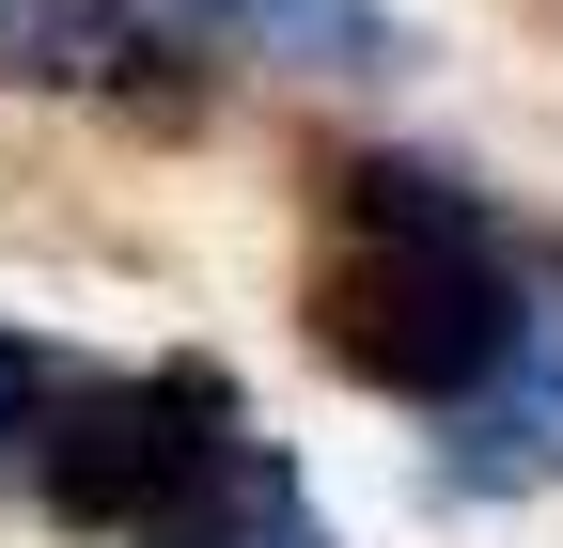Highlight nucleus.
Here are the masks:
<instances>
[{
  "label": "nucleus",
  "mask_w": 563,
  "mask_h": 548,
  "mask_svg": "<svg viewBox=\"0 0 563 548\" xmlns=\"http://www.w3.org/2000/svg\"><path fill=\"white\" fill-rule=\"evenodd\" d=\"M517 329H532V266L439 173H361L344 188V235L313 266V346L344 376H376L407 407H470L517 361Z\"/></svg>",
  "instance_id": "1"
},
{
  "label": "nucleus",
  "mask_w": 563,
  "mask_h": 548,
  "mask_svg": "<svg viewBox=\"0 0 563 548\" xmlns=\"http://www.w3.org/2000/svg\"><path fill=\"white\" fill-rule=\"evenodd\" d=\"M220 439H235V392L203 376V361H173V376H110V392H79V407H47V502L95 517V533H141Z\"/></svg>",
  "instance_id": "2"
},
{
  "label": "nucleus",
  "mask_w": 563,
  "mask_h": 548,
  "mask_svg": "<svg viewBox=\"0 0 563 548\" xmlns=\"http://www.w3.org/2000/svg\"><path fill=\"white\" fill-rule=\"evenodd\" d=\"M563 470V283H532L517 361L454 407V486H548Z\"/></svg>",
  "instance_id": "3"
},
{
  "label": "nucleus",
  "mask_w": 563,
  "mask_h": 548,
  "mask_svg": "<svg viewBox=\"0 0 563 548\" xmlns=\"http://www.w3.org/2000/svg\"><path fill=\"white\" fill-rule=\"evenodd\" d=\"M125 548H329V517L298 502V470H282L266 439H220V454H203Z\"/></svg>",
  "instance_id": "4"
},
{
  "label": "nucleus",
  "mask_w": 563,
  "mask_h": 548,
  "mask_svg": "<svg viewBox=\"0 0 563 548\" xmlns=\"http://www.w3.org/2000/svg\"><path fill=\"white\" fill-rule=\"evenodd\" d=\"M220 32H251V47H282V63H329V79H391L407 63V32L376 17V0H203Z\"/></svg>",
  "instance_id": "5"
},
{
  "label": "nucleus",
  "mask_w": 563,
  "mask_h": 548,
  "mask_svg": "<svg viewBox=\"0 0 563 548\" xmlns=\"http://www.w3.org/2000/svg\"><path fill=\"white\" fill-rule=\"evenodd\" d=\"M125 47V0H0V79H79Z\"/></svg>",
  "instance_id": "6"
},
{
  "label": "nucleus",
  "mask_w": 563,
  "mask_h": 548,
  "mask_svg": "<svg viewBox=\"0 0 563 548\" xmlns=\"http://www.w3.org/2000/svg\"><path fill=\"white\" fill-rule=\"evenodd\" d=\"M47 407H63V361L32 346V329H0V454H16V439L47 424Z\"/></svg>",
  "instance_id": "7"
}]
</instances>
